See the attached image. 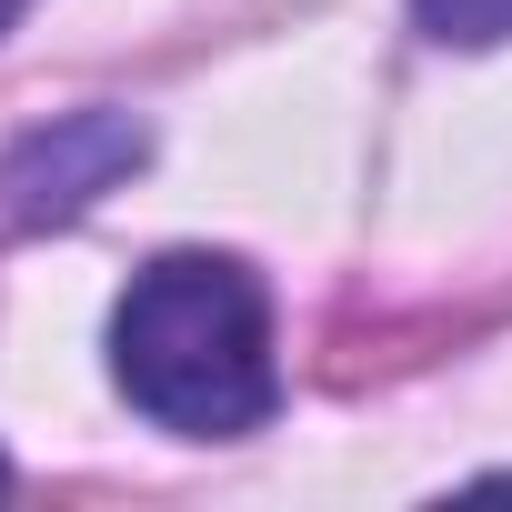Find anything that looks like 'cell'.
<instances>
[{"mask_svg":"<svg viewBox=\"0 0 512 512\" xmlns=\"http://www.w3.org/2000/svg\"><path fill=\"white\" fill-rule=\"evenodd\" d=\"M111 382L141 422L181 442L262 432L282 402L272 362V292L231 251H161L111 302Z\"/></svg>","mask_w":512,"mask_h":512,"instance_id":"cell-1","label":"cell"},{"mask_svg":"<svg viewBox=\"0 0 512 512\" xmlns=\"http://www.w3.org/2000/svg\"><path fill=\"white\" fill-rule=\"evenodd\" d=\"M141 161H151V131L131 111H111V101L61 111V121H31L11 151H0V221H11V231H61L101 191H121Z\"/></svg>","mask_w":512,"mask_h":512,"instance_id":"cell-2","label":"cell"},{"mask_svg":"<svg viewBox=\"0 0 512 512\" xmlns=\"http://www.w3.org/2000/svg\"><path fill=\"white\" fill-rule=\"evenodd\" d=\"M412 21L442 51H502L512 41V0H412Z\"/></svg>","mask_w":512,"mask_h":512,"instance_id":"cell-3","label":"cell"},{"mask_svg":"<svg viewBox=\"0 0 512 512\" xmlns=\"http://www.w3.org/2000/svg\"><path fill=\"white\" fill-rule=\"evenodd\" d=\"M21 11H31V0H0V31H11V21H21Z\"/></svg>","mask_w":512,"mask_h":512,"instance_id":"cell-4","label":"cell"},{"mask_svg":"<svg viewBox=\"0 0 512 512\" xmlns=\"http://www.w3.org/2000/svg\"><path fill=\"white\" fill-rule=\"evenodd\" d=\"M0 492H11V462H0Z\"/></svg>","mask_w":512,"mask_h":512,"instance_id":"cell-5","label":"cell"}]
</instances>
